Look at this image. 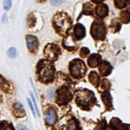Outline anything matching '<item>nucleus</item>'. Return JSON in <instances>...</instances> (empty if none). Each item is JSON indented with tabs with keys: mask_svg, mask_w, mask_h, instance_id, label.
Returning <instances> with one entry per match:
<instances>
[{
	"mask_svg": "<svg viewBox=\"0 0 130 130\" xmlns=\"http://www.w3.org/2000/svg\"><path fill=\"white\" fill-rule=\"evenodd\" d=\"M55 69L50 61L40 60L37 66L38 79L40 82L49 83L54 79Z\"/></svg>",
	"mask_w": 130,
	"mask_h": 130,
	"instance_id": "nucleus-1",
	"label": "nucleus"
},
{
	"mask_svg": "<svg viewBox=\"0 0 130 130\" xmlns=\"http://www.w3.org/2000/svg\"><path fill=\"white\" fill-rule=\"evenodd\" d=\"M76 102L77 106L82 107V109L88 110L95 104L96 99L94 97L93 93L90 91V90L87 89L79 90L78 91H77Z\"/></svg>",
	"mask_w": 130,
	"mask_h": 130,
	"instance_id": "nucleus-2",
	"label": "nucleus"
},
{
	"mask_svg": "<svg viewBox=\"0 0 130 130\" xmlns=\"http://www.w3.org/2000/svg\"><path fill=\"white\" fill-rule=\"evenodd\" d=\"M53 25L55 30L61 35L66 34L72 25V21L69 16L65 13H60L54 17Z\"/></svg>",
	"mask_w": 130,
	"mask_h": 130,
	"instance_id": "nucleus-3",
	"label": "nucleus"
},
{
	"mask_svg": "<svg viewBox=\"0 0 130 130\" xmlns=\"http://www.w3.org/2000/svg\"><path fill=\"white\" fill-rule=\"evenodd\" d=\"M70 72L71 74L76 79H81L86 73V67L84 63L80 59H74L70 63Z\"/></svg>",
	"mask_w": 130,
	"mask_h": 130,
	"instance_id": "nucleus-4",
	"label": "nucleus"
},
{
	"mask_svg": "<svg viewBox=\"0 0 130 130\" xmlns=\"http://www.w3.org/2000/svg\"><path fill=\"white\" fill-rule=\"evenodd\" d=\"M106 29L102 21L95 20L91 26V35L96 40H103L105 37Z\"/></svg>",
	"mask_w": 130,
	"mask_h": 130,
	"instance_id": "nucleus-5",
	"label": "nucleus"
},
{
	"mask_svg": "<svg viewBox=\"0 0 130 130\" xmlns=\"http://www.w3.org/2000/svg\"><path fill=\"white\" fill-rule=\"evenodd\" d=\"M72 95L68 87H61L56 92V102L59 105H66L72 100Z\"/></svg>",
	"mask_w": 130,
	"mask_h": 130,
	"instance_id": "nucleus-6",
	"label": "nucleus"
},
{
	"mask_svg": "<svg viewBox=\"0 0 130 130\" xmlns=\"http://www.w3.org/2000/svg\"><path fill=\"white\" fill-rule=\"evenodd\" d=\"M44 56L49 61H55L61 53L59 46L54 44H49L45 46L43 51Z\"/></svg>",
	"mask_w": 130,
	"mask_h": 130,
	"instance_id": "nucleus-7",
	"label": "nucleus"
},
{
	"mask_svg": "<svg viewBox=\"0 0 130 130\" xmlns=\"http://www.w3.org/2000/svg\"><path fill=\"white\" fill-rule=\"evenodd\" d=\"M57 121V114L53 108H49L45 112V122L49 126L54 125Z\"/></svg>",
	"mask_w": 130,
	"mask_h": 130,
	"instance_id": "nucleus-8",
	"label": "nucleus"
},
{
	"mask_svg": "<svg viewBox=\"0 0 130 130\" xmlns=\"http://www.w3.org/2000/svg\"><path fill=\"white\" fill-rule=\"evenodd\" d=\"M27 47L30 52H35L38 49V41L36 36H27Z\"/></svg>",
	"mask_w": 130,
	"mask_h": 130,
	"instance_id": "nucleus-9",
	"label": "nucleus"
},
{
	"mask_svg": "<svg viewBox=\"0 0 130 130\" xmlns=\"http://www.w3.org/2000/svg\"><path fill=\"white\" fill-rule=\"evenodd\" d=\"M100 73L101 74V75L103 76H106V75H109L111 74V70H112V67L111 66V64L106 61L102 62V63L100 64Z\"/></svg>",
	"mask_w": 130,
	"mask_h": 130,
	"instance_id": "nucleus-10",
	"label": "nucleus"
},
{
	"mask_svg": "<svg viewBox=\"0 0 130 130\" xmlns=\"http://www.w3.org/2000/svg\"><path fill=\"white\" fill-rule=\"evenodd\" d=\"M74 35L77 40H81L85 36V28L81 24H77L74 27Z\"/></svg>",
	"mask_w": 130,
	"mask_h": 130,
	"instance_id": "nucleus-11",
	"label": "nucleus"
},
{
	"mask_svg": "<svg viewBox=\"0 0 130 130\" xmlns=\"http://www.w3.org/2000/svg\"><path fill=\"white\" fill-rule=\"evenodd\" d=\"M108 11H109V9H108L107 5L105 4H100L96 7V14L100 18H104V17L107 16Z\"/></svg>",
	"mask_w": 130,
	"mask_h": 130,
	"instance_id": "nucleus-12",
	"label": "nucleus"
},
{
	"mask_svg": "<svg viewBox=\"0 0 130 130\" xmlns=\"http://www.w3.org/2000/svg\"><path fill=\"white\" fill-rule=\"evenodd\" d=\"M100 56L98 55V54H92L89 58H88V66L91 68H96L100 63Z\"/></svg>",
	"mask_w": 130,
	"mask_h": 130,
	"instance_id": "nucleus-13",
	"label": "nucleus"
},
{
	"mask_svg": "<svg viewBox=\"0 0 130 130\" xmlns=\"http://www.w3.org/2000/svg\"><path fill=\"white\" fill-rule=\"evenodd\" d=\"M65 130H81L79 127L78 121H77L74 118L68 121V123H67L66 127H65Z\"/></svg>",
	"mask_w": 130,
	"mask_h": 130,
	"instance_id": "nucleus-14",
	"label": "nucleus"
},
{
	"mask_svg": "<svg viewBox=\"0 0 130 130\" xmlns=\"http://www.w3.org/2000/svg\"><path fill=\"white\" fill-rule=\"evenodd\" d=\"M88 79L90 80V83L94 86L98 87L99 83H100V77L96 72H91L88 75Z\"/></svg>",
	"mask_w": 130,
	"mask_h": 130,
	"instance_id": "nucleus-15",
	"label": "nucleus"
},
{
	"mask_svg": "<svg viewBox=\"0 0 130 130\" xmlns=\"http://www.w3.org/2000/svg\"><path fill=\"white\" fill-rule=\"evenodd\" d=\"M102 100L104 101V104L106 106V107L111 109V107H112V102H111V101H112V99H111L110 94H109L108 92H105L102 94Z\"/></svg>",
	"mask_w": 130,
	"mask_h": 130,
	"instance_id": "nucleus-16",
	"label": "nucleus"
},
{
	"mask_svg": "<svg viewBox=\"0 0 130 130\" xmlns=\"http://www.w3.org/2000/svg\"><path fill=\"white\" fill-rule=\"evenodd\" d=\"M120 20L125 24L130 21V13L128 11H123L120 14Z\"/></svg>",
	"mask_w": 130,
	"mask_h": 130,
	"instance_id": "nucleus-17",
	"label": "nucleus"
},
{
	"mask_svg": "<svg viewBox=\"0 0 130 130\" xmlns=\"http://www.w3.org/2000/svg\"><path fill=\"white\" fill-rule=\"evenodd\" d=\"M0 130H15L11 123H9L6 121L0 122Z\"/></svg>",
	"mask_w": 130,
	"mask_h": 130,
	"instance_id": "nucleus-18",
	"label": "nucleus"
},
{
	"mask_svg": "<svg viewBox=\"0 0 130 130\" xmlns=\"http://www.w3.org/2000/svg\"><path fill=\"white\" fill-rule=\"evenodd\" d=\"M16 53H17V52L15 50V47H10L9 50H8V56L11 58H15V57H16Z\"/></svg>",
	"mask_w": 130,
	"mask_h": 130,
	"instance_id": "nucleus-19",
	"label": "nucleus"
},
{
	"mask_svg": "<svg viewBox=\"0 0 130 130\" xmlns=\"http://www.w3.org/2000/svg\"><path fill=\"white\" fill-rule=\"evenodd\" d=\"M110 86H111V85H110V83H109V81L107 79L102 80V82H101V88H102V89L109 90L110 89Z\"/></svg>",
	"mask_w": 130,
	"mask_h": 130,
	"instance_id": "nucleus-20",
	"label": "nucleus"
},
{
	"mask_svg": "<svg viewBox=\"0 0 130 130\" xmlns=\"http://www.w3.org/2000/svg\"><path fill=\"white\" fill-rule=\"evenodd\" d=\"M120 27H121V25L119 24V23L117 22V21H113L112 23H111V29H112L113 30V28H116V31H117V30H120Z\"/></svg>",
	"mask_w": 130,
	"mask_h": 130,
	"instance_id": "nucleus-21",
	"label": "nucleus"
},
{
	"mask_svg": "<svg viewBox=\"0 0 130 130\" xmlns=\"http://www.w3.org/2000/svg\"><path fill=\"white\" fill-rule=\"evenodd\" d=\"M88 53H89V50L86 47H82L81 49V51H80V55H81V57H86Z\"/></svg>",
	"mask_w": 130,
	"mask_h": 130,
	"instance_id": "nucleus-22",
	"label": "nucleus"
},
{
	"mask_svg": "<svg viewBox=\"0 0 130 130\" xmlns=\"http://www.w3.org/2000/svg\"><path fill=\"white\" fill-rule=\"evenodd\" d=\"M115 4L117 8H123L126 6L127 2L126 1H115Z\"/></svg>",
	"mask_w": 130,
	"mask_h": 130,
	"instance_id": "nucleus-23",
	"label": "nucleus"
},
{
	"mask_svg": "<svg viewBox=\"0 0 130 130\" xmlns=\"http://www.w3.org/2000/svg\"><path fill=\"white\" fill-rule=\"evenodd\" d=\"M4 7L5 10H9L10 9V7H11V1H9V0L4 1Z\"/></svg>",
	"mask_w": 130,
	"mask_h": 130,
	"instance_id": "nucleus-24",
	"label": "nucleus"
},
{
	"mask_svg": "<svg viewBox=\"0 0 130 130\" xmlns=\"http://www.w3.org/2000/svg\"><path fill=\"white\" fill-rule=\"evenodd\" d=\"M105 128V122L102 121L97 127H96L95 130H104Z\"/></svg>",
	"mask_w": 130,
	"mask_h": 130,
	"instance_id": "nucleus-25",
	"label": "nucleus"
},
{
	"mask_svg": "<svg viewBox=\"0 0 130 130\" xmlns=\"http://www.w3.org/2000/svg\"><path fill=\"white\" fill-rule=\"evenodd\" d=\"M6 80H5L4 78H3L1 75H0V88L1 89H3V88H5V86H6Z\"/></svg>",
	"mask_w": 130,
	"mask_h": 130,
	"instance_id": "nucleus-26",
	"label": "nucleus"
},
{
	"mask_svg": "<svg viewBox=\"0 0 130 130\" xmlns=\"http://www.w3.org/2000/svg\"><path fill=\"white\" fill-rule=\"evenodd\" d=\"M27 101H28V104H29V106H30V108H31V110H32V113H33V114H35L34 107H33V106H32V101H31L29 100V99H27Z\"/></svg>",
	"mask_w": 130,
	"mask_h": 130,
	"instance_id": "nucleus-27",
	"label": "nucleus"
},
{
	"mask_svg": "<svg viewBox=\"0 0 130 130\" xmlns=\"http://www.w3.org/2000/svg\"><path fill=\"white\" fill-rule=\"evenodd\" d=\"M17 130H28L25 126H22V125H18L17 126Z\"/></svg>",
	"mask_w": 130,
	"mask_h": 130,
	"instance_id": "nucleus-28",
	"label": "nucleus"
},
{
	"mask_svg": "<svg viewBox=\"0 0 130 130\" xmlns=\"http://www.w3.org/2000/svg\"><path fill=\"white\" fill-rule=\"evenodd\" d=\"M48 95H49V98H52V96H53V89L49 90Z\"/></svg>",
	"mask_w": 130,
	"mask_h": 130,
	"instance_id": "nucleus-29",
	"label": "nucleus"
},
{
	"mask_svg": "<svg viewBox=\"0 0 130 130\" xmlns=\"http://www.w3.org/2000/svg\"><path fill=\"white\" fill-rule=\"evenodd\" d=\"M122 129L123 130H130V125L129 124H126V125L123 126V128Z\"/></svg>",
	"mask_w": 130,
	"mask_h": 130,
	"instance_id": "nucleus-30",
	"label": "nucleus"
},
{
	"mask_svg": "<svg viewBox=\"0 0 130 130\" xmlns=\"http://www.w3.org/2000/svg\"><path fill=\"white\" fill-rule=\"evenodd\" d=\"M53 4H61V2H51Z\"/></svg>",
	"mask_w": 130,
	"mask_h": 130,
	"instance_id": "nucleus-31",
	"label": "nucleus"
}]
</instances>
